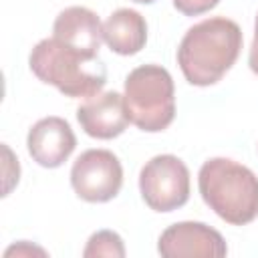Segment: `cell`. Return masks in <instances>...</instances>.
Wrapping results in <instances>:
<instances>
[{
  "label": "cell",
  "mask_w": 258,
  "mask_h": 258,
  "mask_svg": "<svg viewBox=\"0 0 258 258\" xmlns=\"http://www.w3.org/2000/svg\"><path fill=\"white\" fill-rule=\"evenodd\" d=\"M240 50V26L226 16H212L187 28L177 46V64L189 85L210 87L234 67Z\"/></svg>",
  "instance_id": "cell-1"
},
{
  "label": "cell",
  "mask_w": 258,
  "mask_h": 258,
  "mask_svg": "<svg viewBox=\"0 0 258 258\" xmlns=\"http://www.w3.org/2000/svg\"><path fill=\"white\" fill-rule=\"evenodd\" d=\"M198 189L210 210L232 226H246L258 216V177L234 159H208L200 167Z\"/></svg>",
  "instance_id": "cell-2"
},
{
  "label": "cell",
  "mask_w": 258,
  "mask_h": 258,
  "mask_svg": "<svg viewBox=\"0 0 258 258\" xmlns=\"http://www.w3.org/2000/svg\"><path fill=\"white\" fill-rule=\"evenodd\" d=\"M28 64L38 81L56 87L71 99L93 97L107 83V69L99 58L87 60L56 38H42L32 48Z\"/></svg>",
  "instance_id": "cell-3"
},
{
  "label": "cell",
  "mask_w": 258,
  "mask_h": 258,
  "mask_svg": "<svg viewBox=\"0 0 258 258\" xmlns=\"http://www.w3.org/2000/svg\"><path fill=\"white\" fill-rule=\"evenodd\" d=\"M123 101L129 121L145 131L159 133L175 117V87L167 69L161 64H141L125 79Z\"/></svg>",
  "instance_id": "cell-4"
},
{
  "label": "cell",
  "mask_w": 258,
  "mask_h": 258,
  "mask_svg": "<svg viewBox=\"0 0 258 258\" xmlns=\"http://www.w3.org/2000/svg\"><path fill=\"white\" fill-rule=\"evenodd\" d=\"M139 191L143 202L159 214L185 206L189 200L187 165L171 153L151 157L139 171Z\"/></svg>",
  "instance_id": "cell-5"
},
{
  "label": "cell",
  "mask_w": 258,
  "mask_h": 258,
  "mask_svg": "<svg viewBox=\"0 0 258 258\" xmlns=\"http://www.w3.org/2000/svg\"><path fill=\"white\" fill-rule=\"evenodd\" d=\"M71 185L75 194L91 204L113 200L123 185V167L109 149H87L71 167Z\"/></svg>",
  "instance_id": "cell-6"
},
{
  "label": "cell",
  "mask_w": 258,
  "mask_h": 258,
  "mask_svg": "<svg viewBox=\"0 0 258 258\" xmlns=\"http://www.w3.org/2000/svg\"><path fill=\"white\" fill-rule=\"evenodd\" d=\"M157 252L163 258H220L228 254V246L222 234L204 222H177L161 232Z\"/></svg>",
  "instance_id": "cell-7"
},
{
  "label": "cell",
  "mask_w": 258,
  "mask_h": 258,
  "mask_svg": "<svg viewBox=\"0 0 258 258\" xmlns=\"http://www.w3.org/2000/svg\"><path fill=\"white\" fill-rule=\"evenodd\" d=\"M26 147L40 167H60L77 147V137L62 117H44L36 121L26 137Z\"/></svg>",
  "instance_id": "cell-8"
},
{
  "label": "cell",
  "mask_w": 258,
  "mask_h": 258,
  "mask_svg": "<svg viewBox=\"0 0 258 258\" xmlns=\"http://www.w3.org/2000/svg\"><path fill=\"white\" fill-rule=\"evenodd\" d=\"M52 38L87 60H95L103 42V24L93 10L85 6H69L54 18Z\"/></svg>",
  "instance_id": "cell-9"
},
{
  "label": "cell",
  "mask_w": 258,
  "mask_h": 258,
  "mask_svg": "<svg viewBox=\"0 0 258 258\" xmlns=\"http://www.w3.org/2000/svg\"><path fill=\"white\" fill-rule=\"evenodd\" d=\"M77 121L81 129L95 139H113L121 135L129 121L123 95L117 91L97 93L77 109Z\"/></svg>",
  "instance_id": "cell-10"
},
{
  "label": "cell",
  "mask_w": 258,
  "mask_h": 258,
  "mask_svg": "<svg viewBox=\"0 0 258 258\" xmlns=\"http://www.w3.org/2000/svg\"><path fill=\"white\" fill-rule=\"evenodd\" d=\"M103 40L121 56L137 54L147 42V22L137 10L119 8L105 20Z\"/></svg>",
  "instance_id": "cell-11"
},
{
  "label": "cell",
  "mask_w": 258,
  "mask_h": 258,
  "mask_svg": "<svg viewBox=\"0 0 258 258\" xmlns=\"http://www.w3.org/2000/svg\"><path fill=\"white\" fill-rule=\"evenodd\" d=\"M85 258H97V256H111V258H123L125 256V244L121 240V236L113 230H99L95 232L85 250H83Z\"/></svg>",
  "instance_id": "cell-12"
},
{
  "label": "cell",
  "mask_w": 258,
  "mask_h": 258,
  "mask_svg": "<svg viewBox=\"0 0 258 258\" xmlns=\"http://www.w3.org/2000/svg\"><path fill=\"white\" fill-rule=\"evenodd\" d=\"M220 0H173V6L185 16H198L212 10Z\"/></svg>",
  "instance_id": "cell-13"
},
{
  "label": "cell",
  "mask_w": 258,
  "mask_h": 258,
  "mask_svg": "<svg viewBox=\"0 0 258 258\" xmlns=\"http://www.w3.org/2000/svg\"><path fill=\"white\" fill-rule=\"evenodd\" d=\"M248 64H250L252 73L258 75V14H256V22H254V40H252V46H250Z\"/></svg>",
  "instance_id": "cell-14"
},
{
  "label": "cell",
  "mask_w": 258,
  "mask_h": 258,
  "mask_svg": "<svg viewBox=\"0 0 258 258\" xmlns=\"http://www.w3.org/2000/svg\"><path fill=\"white\" fill-rule=\"evenodd\" d=\"M32 252H38V254H42V256L46 254L42 248H36V246H32V248H30L26 242H20L18 246H12V248H8V250L4 252V256H12V254H16V256H18V254H32Z\"/></svg>",
  "instance_id": "cell-15"
},
{
  "label": "cell",
  "mask_w": 258,
  "mask_h": 258,
  "mask_svg": "<svg viewBox=\"0 0 258 258\" xmlns=\"http://www.w3.org/2000/svg\"><path fill=\"white\" fill-rule=\"evenodd\" d=\"M133 2H137V4H153L155 0H133Z\"/></svg>",
  "instance_id": "cell-16"
}]
</instances>
